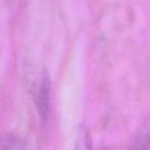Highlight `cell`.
Segmentation results:
<instances>
[{
	"mask_svg": "<svg viewBox=\"0 0 150 150\" xmlns=\"http://www.w3.org/2000/svg\"><path fill=\"white\" fill-rule=\"evenodd\" d=\"M50 97V80L47 75L41 77V80L38 86L37 92L35 94V105L41 119H45L48 111Z\"/></svg>",
	"mask_w": 150,
	"mask_h": 150,
	"instance_id": "6da1fadb",
	"label": "cell"
},
{
	"mask_svg": "<svg viewBox=\"0 0 150 150\" xmlns=\"http://www.w3.org/2000/svg\"><path fill=\"white\" fill-rule=\"evenodd\" d=\"M150 149V116L142 123L133 141L131 150Z\"/></svg>",
	"mask_w": 150,
	"mask_h": 150,
	"instance_id": "7a4b0ae2",
	"label": "cell"
},
{
	"mask_svg": "<svg viewBox=\"0 0 150 150\" xmlns=\"http://www.w3.org/2000/svg\"><path fill=\"white\" fill-rule=\"evenodd\" d=\"M74 150H93V141L90 131L83 125H79L76 131Z\"/></svg>",
	"mask_w": 150,
	"mask_h": 150,
	"instance_id": "3957f363",
	"label": "cell"
},
{
	"mask_svg": "<svg viewBox=\"0 0 150 150\" xmlns=\"http://www.w3.org/2000/svg\"><path fill=\"white\" fill-rule=\"evenodd\" d=\"M1 150H25L24 145L19 138L13 135H7L2 140Z\"/></svg>",
	"mask_w": 150,
	"mask_h": 150,
	"instance_id": "277c9868",
	"label": "cell"
}]
</instances>
